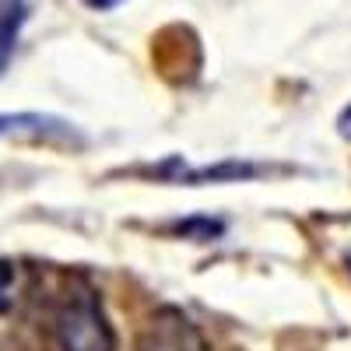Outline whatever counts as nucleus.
Listing matches in <instances>:
<instances>
[{
    "instance_id": "f03ea898",
    "label": "nucleus",
    "mask_w": 351,
    "mask_h": 351,
    "mask_svg": "<svg viewBox=\"0 0 351 351\" xmlns=\"http://www.w3.org/2000/svg\"><path fill=\"white\" fill-rule=\"evenodd\" d=\"M137 351H211V344L186 313L165 306L144 324Z\"/></svg>"
},
{
    "instance_id": "f257e3e1",
    "label": "nucleus",
    "mask_w": 351,
    "mask_h": 351,
    "mask_svg": "<svg viewBox=\"0 0 351 351\" xmlns=\"http://www.w3.org/2000/svg\"><path fill=\"white\" fill-rule=\"evenodd\" d=\"M56 341H60V351H116V337L95 288L74 285L67 291L56 313Z\"/></svg>"
},
{
    "instance_id": "7ed1b4c3",
    "label": "nucleus",
    "mask_w": 351,
    "mask_h": 351,
    "mask_svg": "<svg viewBox=\"0 0 351 351\" xmlns=\"http://www.w3.org/2000/svg\"><path fill=\"white\" fill-rule=\"evenodd\" d=\"M21 21H25V0H0V74H4L14 53Z\"/></svg>"
},
{
    "instance_id": "39448f33",
    "label": "nucleus",
    "mask_w": 351,
    "mask_h": 351,
    "mask_svg": "<svg viewBox=\"0 0 351 351\" xmlns=\"http://www.w3.org/2000/svg\"><path fill=\"white\" fill-rule=\"evenodd\" d=\"M14 302V267L8 260H0V313H8Z\"/></svg>"
},
{
    "instance_id": "0eeeda50",
    "label": "nucleus",
    "mask_w": 351,
    "mask_h": 351,
    "mask_svg": "<svg viewBox=\"0 0 351 351\" xmlns=\"http://www.w3.org/2000/svg\"><path fill=\"white\" fill-rule=\"evenodd\" d=\"M341 134H351V106L341 112Z\"/></svg>"
},
{
    "instance_id": "423d86ee",
    "label": "nucleus",
    "mask_w": 351,
    "mask_h": 351,
    "mask_svg": "<svg viewBox=\"0 0 351 351\" xmlns=\"http://www.w3.org/2000/svg\"><path fill=\"white\" fill-rule=\"evenodd\" d=\"M88 8H95V11H106V8H116V4H123V0H84Z\"/></svg>"
},
{
    "instance_id": "20e7f679",
    "label": "nucleus",
    "mask_w": 351,
    "mask_h": 351,
    "mask_svg": "<svg viewBox=\"0 0 351 351\" xmlns=\"http://www.w3.org/2000/svg\"><path fill=\"white\" fill-rule=\"evenodd\" d=\"M11 127L14 130L32 127L39 134H67V123L53 120V116H0V134H11Z\"/></svg>"
}]
</instances>
